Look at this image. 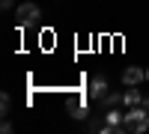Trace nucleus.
Instances as JSON below:
<instances>
[{"instance_id": "6", "label": "nucleus", "mask_w": 149, "mask_h": 134, "mask_svg": "<svg viewBox=\"0 0 149 134\" xmlns=\"http://www.w3.org/2000/svg\"><path fill=\"white\" fill-rule=\"evenodd\" d=\"M140 101H143V95H140L137 87H128L125 92H122V104H125V107H137Z\"/></svg>"}, {"instance_id": "4", "label": "nucleus", "mask_w": 149, "mask_h": 134, "mask_svg": "<svg viewBox=\"0 0 149 134\" xmlns=\"http://www.w3.org/2000/svg\"><path fill=\"white\" fill-rule=\"evenodd\" d=\"M143 81H146V69H140V66H128L122 72V83L125 87H140Z\"/></svg>"}, {"instance_id": "8", "label": "nucleus", "mask_w": 149, "mask_h": 134, "mask_svg": "<svg viewBox=\"0 0 149 134\" xmlns=\"http://www.w3.org/2000/svg\"><path fill=\"white\" fill-rule=\"evenodd\" d=\"M119 101H122V95H119V92H110V90H107V92L102 95V99H98V104H102L104 110H107V107H116Z\"/></svg>"}, {"instance_id": "3", "label": "nucleus", "mask_w": 149, "mask_h": 134, "mask_svg": "<svg viewBox=\"0 0 149 134\" xmlns=\"http://www.w3.org/2000/svg\"><path fill=\"white\" fill-rule=\"evenodd\" d=\"M125 131V113H119L116 107L104 110V134H122Z\"/></svg>"}, {"instance_id": "10", "label": "nucleus", "mask_w": 149, "mask_h": 134, "mask_svg": "<svg viewBox=\"0 0 149 134\" xmlns=\"http://www.w3.org/2000/svg\"><path fill=\"white\" fill-rule=\"evenodd\" d=\"M0 6H3V9H12V0H0Z\"/></svg>"}, {"instance_id": "7", "label": "nucleus", "mask_w": 149, "mask_h": 134, "mask_svg": "<svg viewBox=\"0 0 149 134\" xmlns=\"http://www.w3.org/2000/svg\"><path fill=\"white\" fill-rule=\"evenodd\" d=\"M69 113H72L74 119H86V116H90V110H86L84 99H72V107H69Z\"/></svg>"}, {"instance_id": "9", "label": "nucleus", "mask_w": 149, "mask_h": 134, "mask_svg": "<svg viewBox=\"0 0 149 134\" xmlns=\"http://www.w3.org/2000/svg\"><path fill=\"white\" fill-rule=\"evenodd\" d=\"M9 107H12V99H9V92H3V95H0V110L9 113Z\"/></svg>"}, {"instance_id": "11", "label": "nucleus", "mask_w": 149, "mask_h": 134, "mask_svg": "<svg viewBox=\"0 0 149 134\" xmlns=\"http://www.w3.org/2000/svg\"><path fill=\"white\" fill-rule=\"evenodd\" d=\"M140 107H146V110H149V99H143V101H140Z\"/></svg>"}, {"instance_id": "2", "label": "nucleus", "mask_w": 149, "mask_h": 134, "mask_svg": "<svg viewBox=\"0 0 149 134\" xmlns=\"http://www.w3.org/2000/svg\"><path fill=\"white\" fill-rule=\"evenodd\" d=\"M39 18H42V12H39V6H36L33 0L18 3V9H15V24L18 27H30V24H36Z\"/></svg>"}, {"instance_id": "1", "label": "nucleus", "mask_w": 149, "mask_h": 134, "mask_svg": "<svg viewBox=\"0 0 149 134\" xmlns=\"http://www.w3.org/2000/svg\"><path fill=\"white\" fill-rule=\"evenodd\" d=\"M149 128V110L146 107H128L125 110V131L128 134H143Z\"/></svg>"}, {"instance_id": "5", "label": "nucleus", "mask_w": 149, "mask_h": 134, "mask_svg": "<svg viewBox=\"0 0 149 134\" xmlns=\"http://www.w3.org/2000/svg\"><path fill=\"white\" fill-rule=\"evenodd\" d=\"M107 90H110V87H107V78H104V75H95V78L90 81V90H86V95L98 101V99H102V95H104Z\"/></svg>"}, {"instance_id": "12", "label": "nucleus", "mask_w": 149, "mask_h": 134, "mask_svg": "<svg viewBox=\"0 0 149 134\" xmlns=\"http://www.w3.org/2000/svg\"><path fill=\"white\" fill-rule=\"evenodd\" d=\"M146 81H149V69H146Z\"/></svg>"}]
</instances>
